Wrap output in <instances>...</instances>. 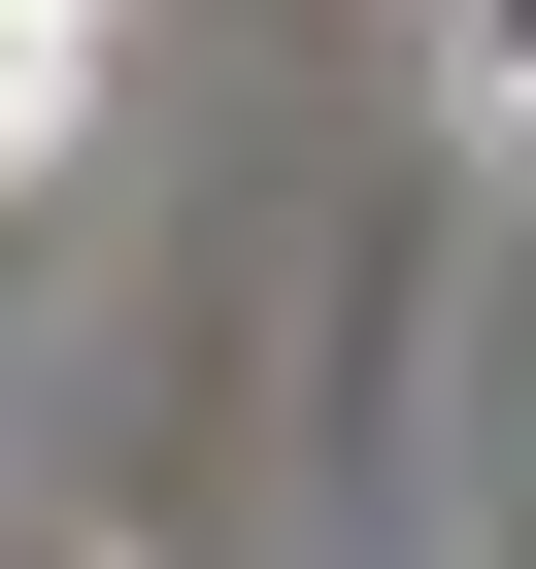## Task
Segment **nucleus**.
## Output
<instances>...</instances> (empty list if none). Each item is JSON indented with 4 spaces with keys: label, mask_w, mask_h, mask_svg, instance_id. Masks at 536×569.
I'll return each instance as SVG.
<instances>
[{
    "label": "nucleus",
    "mask_w": 536,
    "mask_h": 569,
    "mask_svg": "<svg viewBox=\"0 0 536 569\" xmlns=\"http://www.w3.org/2000/svg\"><path fill=\"white\" fill-rule=\"evenodd\" d=\"M34 134H68V34H0V168H34Z\"/></svg>",
    "instance_id": "obj_1"
},
{
    "label": "nucleus",
    "mask_w": 536,
    "mask_h": 569,
    "mask_svg": "<svg viewBox=\"0 0 536 569\" xmlns=\"http://www.w3.org/2000/svg\"><path fill=\"white\" fill-rule=\"evenodd\" d=\"M0 34H101V0H0Z\"/></svg>",
    "instance_id": "obj_2"
}]
</instances>
